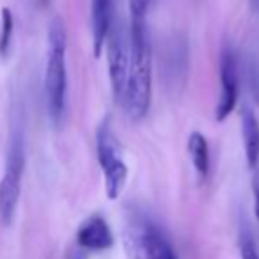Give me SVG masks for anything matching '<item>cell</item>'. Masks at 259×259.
I'll return each mask as SVG.
<instances>
[{
    "instance_id": "3957f363",
    "label": "cell",
    "mask_w": 259,
    "mask_h": 259,
    "mask_svg": "<svg viewBox=\"0 0 259 259\" xmlns=\"http://www.w3.org/2000/svg\"><path fill=\"white\" fill-rule=\"evenodd\" d=\"M25 163V137L22 126L16 124L11 130L4 176L0 180V224L4 227H9L15 220Z\"/></svg>"
},
{
    "instance_id": "9a60e30c",
    "label": "cell",
    "mask_w": 259,
    "mask_h": 259,
    "mask_svg": "<svg viewBox=\"0 0 259 259\" xmlns=\"http://www.w3.org/2000/svg\"><path fill=\"white\" fill-rule=\"evenodd\" d=\"M248 80H250V87H252V94H254L255 103L259 105V64L257 62H252L248 66Z\"/></svg>"
},
{
    "instance_id": "8fae6325",
    "label": "cell",
    "mask_w": 259,
    "mask_h": 259,
    "mask_svg": "<svg viewBox=\"0 0 259 259\" xmlns=\"http://www.w3.org/2000/svg\"><path fill=\"white\" fill-rule=\"evenodd\" d=\"M188 155L199 180H204L209 170V146L206 137L199 132H192L188 137Z\"/></svg>"
},
{
    "instance_id": "6da1fadb",
    "label": "cell",
    "mask_w": 259,
    "mask_h": 259,
    "mask_svg": "<svg viewBox=\"0 0 259 259\" xmlns=\"http://www.w3.org/2000/svg\"><path fill=\"white\" fill-rule=\"evenodd\" d=\"M151 47L146 25H130V66L122 103L132 121L144 119L151 107Z\"/></svg>"
},
{
    "instance_id": "ac0fdd59",
    "label": "cell",
    "mask_w": 259,
    "mask_h": 259,
    "mask_svg": "<svg viewBox=\"0 0 259 259\" xmlns=\"http://www.w3.org/2000/svg\"><path fill=\"white\" fill-rule=\"evenodd\" d=\"M41 2H43V4H47V0H41Z\"/></svg>"
},
{
    "instance_id": "8992f818",
    "label": "cell",
    "mask_w": 259,
    "mask_h": 259,
    "mask_svg": "<svg viewBox=\"0 0 259 259\" xmlns=\"http://www.w3.org/2000/svg\"><path fill=\"white\" fill-rule=\"evenodd\" d=\"M105 43H107V62L112 94L115 101H122L130 66V37L126 36L121 23L112 22Z\"/></svg>"
},
{
    "instance_id": "52a82bcc",
    "label": "cell",
    "mask_w": 259,
    "mask_h": 259,
    "mask_svg": "<svg viewBox=\"0 0 259 259\" xmlns=\"http://www.w3.org/2000/svg\"><path fill=\"white\" fill-rule=\"evenodd\" d=\"M238 61L233 50L226 48L220 55V100L217 105L215 119L226 121L238 103Z\"/></svg>"
},
{
    "instance_id": "5bb4252c",
    "label": "cell",
    "mask_w": 259,
    "mask_h": 259,
    "mask_svg": "<svg viewBox=\"0 0 259 259\" xmlns=\"http://www.w3.org/2000/svg\"><path fill=\"white\" fill-rule=\"evenodd\" d=\"M240 255L241 259H259V250L250 231H241L240 236Z\"/></svg>"
},
{
    "instance_id": "9c48e42d",
    "label": "cell",
    "mask_w": 259,
    "mask_h": 259,
    "mask_svg": "<svg viewBox=\"0 0 259 259\" xmlns=\"http://www.w3.org/2000/svg\"><path fill=\"white\" fill-rule=\"evenodd\" d=\"M112 0H91V32L94 57H100L112 25Z\"/></svg>"
},
{
    "instance_id": "e0dca14e",
    "label": "cell",
    "mask_w": 259,
    "mask_h": 259,
    "mask_svg": "<svg viewBox=\"0 0 259 259\" xmlns=\"http://www.w3.org/2000/svg\"><path fill=\"white\" fill-rule=\"evenodd\" d=\"M252 8H254V11H259V0H250Z\"/></svg>"
},
{
    "instance_id": "2e32d148",
    "label": "cell",
    "mask_w": 259,
    "mask_h": 259,
    "mask_svg": "<svg viewBox=\"0 0 259 259\" xmlns=\"http://www.w3.org/2000/svg\"><path fill=\"white\" fill-rule=\"evenodd\" d=\"M252 194H254V213L259 222V170H255L254 180H252Z\"/></svg>"
},
{
    "instance_id": "5b68a950",
    "label": "cell",
    "mask_w": 259,
    "mask_h": 259,
    "mask_svg": "<svg viewBox=\"0 0 259 259\" xmlns=\"http://www.w3.org/2000/svg\"><path fill=\"white\" fill-rule=\"evenodd\" d=\"M124 248L130 259H178L170 241L151 222H135L124 233Z\"/></svg>"
},
{
    "instance_id": "7a4b0ae2",
    "label": "cell",
    "mask_w": 259,
    "mask_h": 259,
    "mask_svg": "<svg viewBox=\"0 0 259 259\" xmlns=\"http://www.w3.org/2000/svg\"><path fill=\"white\" fill-rule=\"evenodd\" d=\"M66 94H68V71H66V30L64 23L55 18L48 29V55L45 71V96L48 115L59 126L64 119Z\"/></svg>"
},
{
    "instance_id": "7c38bea8",
    "label": "cell",
    "mask_w": 259,
    "mask_h": 259,
    "mask_svg": "<svg viewBox=\"0 0 259 259\" xmlns=\"http://www.w3.org/2000/svg\"><path fill=\"white\" fill-rule=\"evenodd\" d=\"M15 34V16L9 8H2V29H0V57H8L11 52Z\"/></svg>"
},
{
    "instance_id": "277c9868",
    "label": "cell",
    "mask_w": 259,
    "mask_h": 259,
    "mask_svg": "<svg viewBox=\"0 0 259 259\" xmlns=\"http://www.w3.org/2000/svg\"><path fill=\"white\" fill-rule=\"evenodd\" d=\"M96 153H98V162H100V167L103 170L105 192H107L110 201H115L121 195L122 188L126 185L128 167H126L124 160H122L117 139L112 134L108 121H105L100 126V130H98Z\"/></svg>"
},
{
    "instance_id": "30bf717a",
    "label": "cell",
    "mask_w": 259,
    "mask_h": 259,
    "mask_svg": "<svg viewBox=\"0 0 259 259\" xmlns=\"http://www.w3.org/2000/svg\"><path fill=\"white\" fill-rule=\"evenodd\" d=\"M241 135L247 165L257 169L259 165V121L250 108H245L241 114Z\"/></svg>"
},
{
    "instance_id": "ba28073f",
    "label": "cell",
    "mask_w": 259,
    "mask_h": 259,
    "mask_svg": "<svg viewBox=\"0 0 259 259\" xmlns=\"http://www.w3.org/2000/svg\"><path fill=\"white\" fill-rule=\"evenodd\" d=\"M76 243L87 250H108L114 247L115 240L107 220L100 215H93L76 231Z\"/></svg>"
},
{
    "instance_id": "4fadbf2b",
    "label": "cell",
    "mask_w": 259,
    "mask_h": 259,
    "mask_svg": "<svg viewBox=\"0 0 259 259\" xmlns=\"http://www.w3.org/2000/svg\"><path fill=\"white\" fill-rule=\"evenodd\" d=\"M149 2L151 0H128L130 16H132V23L130 25H146Z\"/></svg>"
}]
</instances>
